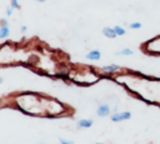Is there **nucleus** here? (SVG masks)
<instances>
[{
  "instance_id": "nucleus-1",
  "label": "nucleus",
  "mask_w": 160,
  "mask_h": 144,
  "mask_svg": "<svg viewBox=\"0 0 160 144\" xmlns=\"http://www.w3.org/2000/svg\"><path fill=\"white\" fill-rule=\"evenodd\" d=\"M131 118V113L129 111H121V113H114L111 115V121H115V123H119V121H122V120H128Z\"/></svg>"
},
{
  "instance_id": "nucleus-2",
  "label": "nucleus",
  "mask_w": 160,
  "mask_h": 144,
  "mask_svg": "<svg viewBox=\"0 0 160 144\" xmlns=\"http://www.w3.org/2000/svg\"><path fill=\"white\" fill-rule=\"evenodd\" d=\"M96 114H98L99 116H101V118L108 116V115L110 114V106H109V105H106V104L100 105V106L96 109Z\"/></svg>"
},
{
  "instance_id": "nucleus-3",
  "label": "nucleus",
  "mask_w": 160,
  "mask_h": 144,
  "mask_svg": "<svg viewBox=\"0 0 160 144\" xmlns=\"http://www.w3.org/2000/svg\"><path fill=\"white\" fill-rule=\"evenodd\" d=\"M120 66L116 65V64H110V65H106V66H102V71L105 74H114L116 71H119Z\"/></svg>"
},
{
  "instance_id": "nucleus-4",
  "label": "nucleus",
  "mask_w": 160,
  "mask_h": 144,
  "mask_svg": "<svg viewBox=\"0 0 160 144\" xmlns=\"http://www.w3.org/2000/svg\"><path fill=\"white\" fill-rule=\"evenodd\" d=\"M92 125V120L91 119H80L78 121V128L79 129H88Z\"/></svg>"
},
{
  "instance_id": "nucleus-5",
  "label": "nucleus",
  "mask_w": 160,
  "mask_h": 144,
  "mask_svg": "<svg viewBox=\"0 0 160 144\" xmlns=\"http://www.w3.org/2000/svg\"><path fill=\"white\" fill-rule=\"evenodd\" d=\"M102 33H104V35H105L106 38H109V39H115V38L118 36L116 33H115V30H114V28L105 26V28L102 29Z\"/></svg>"
},
{
  "instance_id": "nucleus-6",
  "label": "nucleus",
  "mask_w": 160,
  "mask_h": 144,
  "mask_svg": "<svg viewBox=\"0 0 160 144\" xmlns=\"http://www.w3.org/2000/svg\"><path fill=\"white\" fill-rule=\"evenodd\" d=\"M100 58H101V54L99 50H90L86 54V59H89V60H99Z\"/></svg>"
},
{
  "instance_id": "nucleus-7",
  "label": "nucleus",
  "mask_w": 160,
  "mask_h": 144,
  "mask_svg": "<svg viewBox=\"0 0 160 144\" xmlns=\"http://www.w3.org/2000/svg\"><path fill=\"white\" fill-rule=\"evenodd\" d=\"M10 35V30H9V26H4L1 25L0 26V39H5Z\"/></svg>"
},
{
  "instance_id": "nucleus-8",
  "label": "nucleus",
  "mask_w": 160,
  "mask_h": 144,
  "mask_svg": "<svg viewBox=\"0 0 160 144\" xmlns=\"http://www.w3.org/2000/svg\"><path fill=\"white\" fill-rule=\"evenodd\" d=\"M114 30H115V33H116L118 36H122V35H125V29L121 28V26H119V25H116V26L114 28Z\"/></svg>"
},
{
  "instance_id": "nucleus-9",
  "label": "nucleus",
  "mask_w": 160,
  "mask_h": 144,
  "mask_svg": "<svg viewBox=\"0 0 160 144\" xmlns=\"http://www.w3.org/2000/svg\"><path fill=\"white\" fill-rule=\"evenodd\" d=\"M116 54H118V55H132V50H131V49L125 48V49H122V50L118 51Z\"/></svg>"
},
{
  "instance_id": "nucleus-10",
  "label": "nucleus",
  "mask_w": 160,
  "mask_h": 144,
  "mask_svg": "<svg viewBox=\"0 0 160 144\" xmlns=\"http://www.w3.org/2000/svg\"><path fill=\"white\" fill-rule=\"evenodd\" d=\"M129 26H130V29H140L141 28V23L135 21V23H131Z\"/></svg>"
},
{
  "instance_id": "nucleus-11",
  "label": "nucleus",
  "mask_w": 160,
  "mask_h": 144,
  "mask_svg": "<svg viewBox=\"0 0 160 144\" xmlns=\"http://www.w3.org/2000/svg\"><path fill=\"white\" fill-rule=\"evenodd\" d=\"M12 9H20V4L18 0H11V5H10Z\"/></svg>"
},
{
  "instance_id": "nucleus-12",
  "label": "nucleus",
  "mask_w": 160,
  "mask_h": 144,
  "mask_svg": "<svg viewBox=\"0 0 160 144\" xmlns=\"http://www.w3.org/2000/svg\"><path fill=\"white\" fill-rule=\"evenodd\" d=\"M59 141H60V144H74V141L66 140V139H64V138H59Z\"/></svg>"
},
{
  "instance_id": "nucleus-13",
  "label": "nucleus",
  "mask_w": 160,
  "mask_h": 144,
  "mask_svg": "<svg viewBox=\"0 0 160 144\" xmlns=\"http://www.w3.org/2000/svg\"><path fill=\"white\" fill-rule=\"evenodd\" d=\"M0 24L4 25V26H9V21H8L6 19H1V20H0Z\"/></svg>"
},
{
  "instance_id": "nucleus-14",
  "label": "nucleus",
  "mask_w": 160,
  "mask_h": 144,
  "mask_svg": "<svg viewBox=\"0 0 160 144\" xmlns=\"http://www.w3.org/2000/svg\"><path fill=\"white\" fill-rule=\"evenodd\" d=\"M12 10H14V9H12L11 6H10V8H8V10H6V15H9V16H10V15L12 14Z\"/></svg>"
},
{
  "instance_id": "nucleus-15",
  "label": "nucleus",
  "mask_w": 160,
  "mask_h": 144,
  "mask_svg": "<svg viewBox=\"0 0 160 144\" xmlns=\"http://www.w3.org/2000/svg\"><path fill=\"white\" fill-rule=\"evenodd\" d=\"M26 30H28V28H26V26H21V28H20V33H21V34L26 33Z\"/></svg>"
},
{
  "instance_id": "nucleus-16",
  "label": "nucleus",
  "mask_w": 160,
  "mask_h": 144,
  "mask_svg": "<svg viewBox=\"0 0 160 144\" xmlns=\"http://www.w3.org/2000/svg\"><path fill=\"white\" fill-rule=\"evenodd\" d=\"M35 1H38V3H45L46 0H35Z\"/></svg>"
},
{
  "instance_id": "nucleus-17",
  "label": "nucleus",
  "mask_w": 160,
  "mask_h": 144,
  "mask_svg": "<svg viewBox=\"0 0 160 144\" xmlns=\"http://www.w3.org/2000/svg\"><path fill=\"white\" fill-rule=\"evenodd\" d=\"M1 83H2V78L0 76V84H1Z\"/></svg>"
},
{
  "instance_id": "nucleus-18",
  "label": "nucleus",
  "mask_w": 160,
  "mask_h": 144,
  "mask_svg": "<svg viewBox=\"0 0 160 144\" xmlns=\"http://www.w3.org/2000/svg\"><path fill=\"white\" fill-rule=\"evenodd\" d=\"M38 144H46V143H38Z\"/></svg>"
},
{
  "instance_id": "nucleus-19",
  "label": "nucleus",
  "mask_w": 160,
  "mask_h": 144,
  "mask_svg": "<svg viewBox=\"0 0 160 144\" xmlns=\"http://www.w3.org/2000/svg\"><path fill=\"white\" fill-rule=\"evenodd\" d=\"M95 144H102V143H95Z\"/></svg>"
}]
</instances>
